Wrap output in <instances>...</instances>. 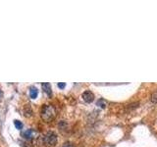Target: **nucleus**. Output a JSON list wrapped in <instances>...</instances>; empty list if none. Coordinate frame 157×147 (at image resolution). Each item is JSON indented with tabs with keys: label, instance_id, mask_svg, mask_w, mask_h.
Listing matches in <instances>:
<instances>
[{
	"label": "nucleus",
	"instance_id": "1",
	"mask_svg": "<svg viewBox=\"0 0 157 147\" xmlns=\"http://www.w3.org/2000/svg\"><path fill=\"white\" fill-rule=\"evenodd\" d=\"M40 116L44 122H51L56 116V109L52 105H44L41 109Z\"/></svg>",
	"mask_w": 157,
	"mask_h": 147
},
{
	"label": "nucleus",
	"instance_id": "2",
	"mask_svg": "<svg viewBox=\"0 0 157 147\" xmlns=\"http://www.w3.org/2000/svg\"><path fill=\"white\" fill-rule=\"evenodd\" d=\"M43 142L47 146H54L57 143V135L55 132L48 131L43 136Z\"/></svg>",
	"mask_w": 157,
	"mask_h": 147
},
{
	"label": "nucleus",
	"instance_id": "3",
	"mask_svg": "<svg viewBox=\"0 0 157 147\" xmlns=\"http://www.w3.org/2000/svg\"><path fill=\"white\" fill-rule=\"evenodd\" d=\"M82 97L86 103H91L93 100H94V94H93V93L90 90H86V91L83 92Z\"/></svg>",
	"mask_w": 157,
	"mask_h": 147
},
{
	"label": "nucleus",
	"instance_id": "4",
	"mask_svg": "<svg viewBox=\"0 0 157 147\" xmlns=\"http://www.w3.org/2000/svg\"><path fill=\"white\" fill-rule=\"evenodd\" d=\"M37 95H38V90H37L36 87L32 86L31 88H29V96H31V98L36 99V98L37 97Z\"/></svg>",
	"mask_w": 157,
	"mask_h": 147
},
{
	"label": "nucleus",
	"instance_id": "5",
	"mask_svg": "<svg viewBox=\"0 0 157 147\" xmlns=\"http://www.w3.org/2000/svg\"><path fill=\"white\" fill-rule=\"evenodd\" d=\"M41 86H42V88H43V90L45 91L48 95H50L51 94V85H50V83L49 82H44V83H42L41 85Z\"/></svg>",
	"mask_w": 157,
	"mask_h": 147
},
{
	"label": "nucleus",
	"instance_id": "6",
	"mask_svg": "<svg viewBox=\"0 0 157 147\" xmlns=\"http://www.w3.org/2000/svg\"><path fill=\"white\" fill-rule=\"evenodd\" d=\"M24 137L25 138H27V139H29V138H32L33 135V130H28L24 132Z\"/></svg>",
	"mask_w": 157,
	"mask_h": 147
},
{
	"label": "nucleus",
	"instance_id": "7",
	"mask_svg": "<svg viewBox=\"0 0 157 147\" xmlns=\"http://www.w3.org/2000/svg\"><path fill=\"white\" fill-rule=\"evenodd\" d=\"M58 126H59V129H60L61 130H65L68 129V124L65 121H61L60 123H59Z\"/></svg>",
	"mask_w": 157,
	"mask_h": 147
},
{
	"label": "nucleus",
	"instance_id": "8",
	"mask_svg": "<svg viewBox=\"0 0 157 147\" xmlns=\"http://www.w3.org/2000/svg\"><path fill=\"white\" fill-rule=\"evenodd\" d=\"M14 125H15V126H16V129H18V130H22L23 126H24L23 123L21 121H18V120L14 121Z\"/></svg>",
	"mask_w": 157,
	"mask_h": 147
},
{
	"label": "nucleus",
	"instance_id": "9",
	"mask_svg": "<svg viewBox=\"0 0 157 147\" xmlns=\"http://www.w3.org/2000/svg\"><path fill=\"white\" fill-rule=\"evenodd\" d=\"M150 100L152 103H157V91H154L153 93H152L151 97H150Z\"/></svg>",
	"mask_w": 157,
	"mask_h": 147
},
{
	"label": "nucleus",
	"instance_id": "10",
	"mask_svg": "<svg viewBox=\"0 0 157 147\" xmlns=\"http://www.w3.org/2000/svg\"><path fill=\"white\" fill-rule=\"evenodd\" d=\"M97 105L98 106H100L101 108H105V106H106V102L103 100V99H100V100H98L97 101Z\"/></svg>",
	"mask_w": 157,
	"mask_h": 147
},
{
	"label": "nucleus",
	"instance_id": "11",
	"mask_svg": "<svg viewBox=\"0 0 157 147\" xmlns=\"http://www.w3.org/2000/svg\"><path fill=\"white\" fill-rule=\"evenodd\" d=\"M65 86H66V83H65V82H59V83H58V87H59V88H61V89H62V88L65 87Z\"/></svg>",
	"mask_w": 157,
	"mask_h": 147
},
{
	"label": "nucleus",
	"instance_id": "12",
	"mask_svg": "<svg viewBox=\"0 0 157 147\" xmlns=\"http://www.w3.org/2000/svg\"><path fill=\"white\" fill-rule=\"evenodd\" d=\"M63 147H73L72 144L70 143V142H66V143H64Z\"/></svg>",
	"mask_w": 157,
	"mask_h": 147
},
{
	"label": "nucleus",
	"instance_id": "13",
	"mask_svg": "<svg viewBox=\"0 0 157 147\" xmlns=\"http://www.w3.org/2000/svg\"><path fill=\"white\" fill-rule=\"evenodd\" d=\"M2 95V91L1 90H0V96H1Z\"/></svg>",
	"mask_w": 157,
	"mask_h": 147
}]
</instances>
